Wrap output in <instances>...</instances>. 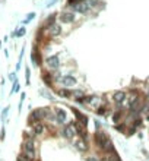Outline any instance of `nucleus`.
<instances>
[{
	"instance_id": "obj_3",
	"label": "nucleus",
	"mask_w": 149,
	"mask_h": 161,
	"mask_svg": "<svg viewBox=\"0 0 149 161\" xmlns=\"http://www.w3.org/2000/svg\"><path fill=\"white\" fill-rule=\"evenodd\" d=\"M108 97V101L111 106H115L117 108H122L124 111H127V91L117 89L114 92H111Z\"/></svg>"
},
{
	"instance_id": "obj_27",
	"label": "nucleus",
	"mask_w": 149,
	"mask_h": 161,
	"mask_svg": "<svg viewBox=\"0 0 149 161\" xmlns=\"http://www.w3.org/2000/svg\"><path fill=\"white\" fill-rule=\"evenodd\" d=\"M16 79H18V78H16V72H12V73H9V80L15 82Z\"/></svg>"
},
{
	"instance_id": "obj_29",
	"label": "nucleus",
	"mask_w": 149,
	"mask_h": 161,
	"mask_svg": "<svg viewBox=\"0 0 149 161\" xmlns=\"http://www.w3.org/2000/svg\"><path fill=\"white\" fill-rule=\"evenodd\" d=\"M148 158H149V155H148Z\"/></svg>"
},
{
	"instance_id": "obj_1",
	"label": "nucleus",
	"mask_w": 149,
	"mask_h": 161,
	"mask_svg": "<svg viewBox=\"0 0 149 161\" xmlns=\"http://www.w3.org/2000/svg\"><path fill=\"white\" fill-rule=\"evenodd\" d=\"M92 141H94V145L95 148L98 149V152L100 155H107L110 152H113L115 151L114 149V144L111 141V138H110L107 132L105 130H95V133L92 135Z\"/></svg>"
},
{
	"instance_id": "obj_16",
	"label": "nucleus",
	"mask_w": 149,
	"mask_h": 161,
	"mask_svg": "<svg viewBox=\"0 0 149 161\" xmlns=\"http://www.w3.org/2000/svg\"><path fill=\"white\" fill-rule=\"evenodd\" d=\"M86 95V91L83 89V88H73L72 89V100H76V98H82V97H85Z\"/></svg>"
},
{
	"instance_id": "obj_14",
	"label": "nucleus",
	"mask_w": 149,
	"mask_h": 161,
	"mask_svg": "<svg viewBox=\"0 0 149 161\" xmlns=\"http://www.w3.org/2000/svg\"><path fill=\"white\" fill-rule=\"evenodd\" d=\"M124 113H126V111L122 110V108H115V110H113V113H111V120H113V123H114V126L123 122Z\"/></svg>"
},
{
	"instance_id": "obj_13",
	"label": "nucleus",
	"mask_w": 149,
	"mask_h": 161,
	"mask_svg": "<svg viewBox=\"0 0 149 161\" xmlns=\"http://www.w3.org/2000/svg\"><path fill=\"white\" fill-rule=\"evenodd\" d=\"M41 80L45 84V87L50 88V89H54V80H53V76H51V72H47V70H44L42 69V72H41Z\"/></svg>"
},
{
	"instance_id": "obj_4",
	"label": "nucleus",
	"mask_w": 149,
	"mask_h": 161,
	"mask_svg": "<svg viewBox=\"0 0 149 161\" xmlns=\"http://www.w3.org/2000/svg\"><path fill=\"white\" fill-rule=\"evenodd\" d=\"M42 69L47 70V72H57V70H60L61 62H60L59 54H48V56H44Z\"/></svg>"
},
{
	"instance_id": "obj_24",
	"label": "nucleus",
	"mask_w": 149,
	"mask_h": 161,
	"mask_svg": "<svg viewBox=\"0 0 149 161\" xmlns=\"http://www.w3.org/2000/svg\"><path fill=\"white\" fill-rule=\"evenodd\" d=\"M25 97H27V94H25V92H20V100H19V106H18V108H19V113H20V110H22L24 101H25Z\"/></svg>"
},
{
	"instance_id": "obj_17",
	"label": "nucleus",
	"mask_w": 149,
	"mask_h": 161,
	"mask_svg": "<svg viewBox=\"0 0 149 161\" xmlns=\"http://www.w3.org/2000/svg\"><path fill=\"white\" fill-rule=\"evenodd\" d=\"M9 110H10V106H6V107L2 110V114H0V120L3 122V123H6L7 114H9Z\"/></svg>"
},
{
	"instance_id": "obj_26",
	"label": "nucleus",
	"mask_w": 149,
	"mask_h": 161,
	"mask_svg": "<svg viewBox=\"0 0 149 161\" xmlns=\"http://www.w3.org/2000/svg\"><path fill=\"white\" fill-rule=\"evenodd\" d=\"M40 94L42 95V97H47L48 100H53V97H51V94H50L48 91H45V89H40Z\"/></svg>"
},
{
	"instance_id": "obj_6",
	"label": "nucleus",
	"mask_w": 149,
	"mask_h": 161,
	"mask_svg": "<svg viewBox=\"0 0 149 161\" xmlns=\"http://www.w3.org/2000/svg\"><path fill=\"white\" fill-rule=\"evenodd\" d=\"M57 19L61 25H74L78 22V13H74L72 9H63L61 12H59Z\"/></svg>"
},
{
	"instance_id": "obj_23",
	"label": "nucleus",
	"mask_w": 149,
	"mask_h": 161,
	"mask_svg": "<svg viewBox=\"0 0 149 161\" xmlns=\"http://www.w3.org/2000/svg\"><path fill=\"white\" fill-rule=\"evenodd\" d=\"M5 138H6V128H5V125H3L2 129H0V142L5 141Z\"/></svg>"
},
{
	"instance_id": "obj_2",
	"label": "nucleus",
	"mask_w": 149,
	"mask_h": 161,
	"mask_svg": "<svg viewBox=\"0 0 149 161\" xmlns=\"http://www.w3.org/2000/svg\"><path fill=\"white\" fill-rule=\"evenodd\" d=\"M20 152L28 155L31 160L41 161L40 160V151H38V141H22L20 142Z\"/></svg>"
},
{
	"instance_id": "obj_18",
	"label": "nucleus",
	"mask_w": 149,
	"mask_h": 161,
	"mask_svg": "<svg viewBox=\"0 0 149 161\" xmlns=\"http://www.w3.org/2000/svg\"><path fill=\"white\" fill-rule=\"evenodd\" d=\"M19 91H20V85H19V82H18V79H16L15 82H12V89H10V95L16 94V92H19Z\"/></svg>"
},
{
	"instance_id": "obj_10",
	"label": "nucleus",
	"mask_w": 149,
	"mask_h": 161,
	"mask_svg": "<svg viewBox=\"0 0 149 161\" xmlns=\"http://www.w3.org/2000/svg\"><path fill=\"white\" fill-rule=\"evenodd\" d=\"M72 144H73V147L76 151H79V152H86V151H89V142L85 141V139H82V138H79V136H76L73 141H72Z\"/></svg>"
},
{
	"instance_id": "obj_11",
	"label": "nucleus",
	"mask_w": 149,
	"mask_h": 161,
	"mask_svg": "<svg viewBox=\"0 0 149 161\" xmlns=\"http://www.w3.org/2000/svg\"><path fill=\"white\" fill-rule=\"evenodd\" d=\"M73 110V114L74 117H76V123H79V125H82V126H85V128H88L89 125V116L88 114H85L83 111H81V110H76V108H72Z\"/></svg>"
},
{
	"instance_id": "obj_8",
	"label": "nucleus",
	"mask_w": 149,
	"mask_h": 161,
	"mask_svg": "<svg viewBox=\"0 0 149 161\" xmlns=\"http://www.w3.org/2000/svg\"><path fill=\"white\" fill-rule=\"evenodd\" d=\"M29 128V126H28ZM32 132H34L35 138L40 139V138H47L50 135V126H48L45 122H40V123H35L34 126H31Z\"/></svg>"
},
{
	"instance_id": "obj_20",
	"label": "nucleus",
	"mask_w": 149,
	"mask_h": 161,
	"mask_svg": "<svg viewBox=\"0 0 149 161\" xmlns=\"http://www.w3.org/2000/svg\"><path fill=\"white\" fill-rule=\"evenodd\" d=\"M25 84L29 85L31 84V67L25 66Z\"/></svg>"
},
{
	"instance_id": "obj_7",
	"label": "nucleus",
	"mask_w": 149,
	"mask_h": 161,
	"mask_svg": "<svg viewBox=\"0 0 149 161\" xmlns=\"http://www.w3.org/2000/svg\"><path fill=\"white\" fill-rule=\"evenodd\" d=\"M78 84L79 80L78 78L72 73H63L61 79L59 80V85L57 87H63V88H67V89H73V88H78Z\"/></svg>"
},
{
	"instance_id": "obj_22",
	"label": "nucleus",
	"mask_w": 149,
	"mask_h": 161,
	"mask_svg": "<svg viewBox=\"0 0 149 161\" xmlns=\"http://www.w3.org/2000/svg\"><path fill=\"white\" fill-rule=\"evenodd\" d=\"M82 0H67V2H66V7H67V9H70V7H73L74 5H78V3H81Z\"/></svg>"
},
{
	"instance_id": "obj_5",
	"label": "nucleus",
	"mask_w": 149,
	"mask_h": 161,
	"mask_svg": "<svg viewBox=\"0 0 149 161\" xmlns=\"http://www.w3.org/2000/svg\"><path fill=\"white\" fill-rule=\"evenodd\" d=\"M59 136H61L63 139L66 141L72 142L78 136V132H76V122L74 120H70L69 123H66L64 126H61L59 129Z\"/></svg>"
},
{
	"instance_id": "obj_12",
	"label": "nucleus",
	"mask_w": 149,
	"mask_h": 161,
	"mask_svg": "<svg viewBox=\"0 0 149 161\" xmlns=\"http://www.w3.org/2000/svg\"><path fill=\"white\" fill-rule=\"evenodd\" d=\"M53 91H54V94L57 97H60L63 100H72V89H67V88L63 87H56Z\"/></svg>"
},
{
	"instance_id": "obj_25",
	"label": "nucleus",
	"mask_w": 149,
	"mask_h": 161,
	"mask_svg": "<svg viewBox=\"0 0 149 161\" xmlns=\"http://www.w3.org/2000/svg\"><path fill=\"white\" fill-rule=\"evenodd\" d=\"M140 91H142L143 97H145L146 100H149V85H146V87H145V88H142Z\"/></svg>"
},
{
	"instance_id": "obj_19",
	"label": "nucleus",
	"mask_w": 149,
	"mask_h": 161,
	"mask_svg": "<svg viewBox=\"0 0 149 161\" xmlns=\"http://www.w3.org/2000/svg\"><path fill=\"white\" fill-rule=\"evenodd\" d=\"M35 16H37V15H35V12H29V13L27 15V18L22 21V24H24V25H28V24H29L31 21H34Z\"/></svg>"
},
{
	"instance_id": "obj_15",
	"label": "nucleus",
	"mask_w": 149,
	"mask_h": 161,
	"mask_svg": "<svg viewBox=\"0 0 149 161\" xmlns=\"http://www.w3.org/2000/svg\"><path fill=\"white\" fill-rule=\"evenodd\" d=\"M34 139H37V138H35V135L31 128H27L22 132V141H34Z\"/></svg>"
},
{
	"instance_id": "obj_9",
	"label": "nucleus",
	"mask_w": 149,
	"mask_h": 161,
	"mask_svg": "<svg viewBox=\"0 0 149 161\" xmlns=\"http://www.w3.org/2000/svg\"><path fill=\"white\" fill-rule=\"evenodd\" d=\"M53 113H54V117L57 119L59 128L64 126L67 123V110H64L63 107H54L53 108Z\"/></svg>"
},
{
	"instance_id": "obj_21",
	"label": "nucleus",
	"mask_w": 149,
	"mask_h": 161,
	"mask_svg": "<svg viewBox=\"0 0 149 161\" xmlns=\"http://www.w3.org/2000/svg\"><path fill=\"white\" fill-rule=\"evenodd\" d=\"M16 161H34V160H31L28 155L25 154H22V152H19V154L16 155Z\"/></svg>"
},
{
	"instance_id": "obj_28",
	"label": "nucleus",
	"mask_w": 149,
	"mask_h": 161,
	"mask_svg": "<svg viewBox=\"0 0 149 161\" xmlns=\"http://www.w3.org/2000/svg\"><path fill=\"white\" fill-rule=\"evenodd\" d=\"M0 48H2V41H0Z\"/></svg>"
}]
</instances>
